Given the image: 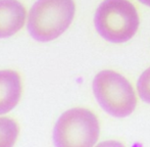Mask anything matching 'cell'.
Instances as JSON below:
<instances>
[{
  "instance_id": "cell-6",
  "label": "cell",
  "mask_w": 150,
  "mask_h": 147,
  "mask_svg": "<svg viewBox=\"0 0 150 147\" xmlns=\"http://www.w3.org/2000/svg\"><path fill=\"white\" fill-rule=\"evenodd\" d=\"M22 95V81L16 72L0 71V114L9 112L18 105Z\"/></svg>"
},
{
  "instance_id": "cell-3",
  "label": "cell",
  "mask_w": 150,
  "mask_h": 147,
  "mask_svg": "<svg viewBox=\"0 0 150 147\" xmlns=\"http://www.w3.org/2000/svg\"><path fill=\"white\" fill-rule=\"evenodd\" d=\"M93 92L99 105L112 117H128L136 108L137 98L132 85L117 72L102 71L97 74Z\"/></svg>"
},
{
  "instance_id": "cell-9",
  "label": "cell",
  "mask_w": 150,
  "mask_h": 147,
  "mask_svg": "<svg viewBox=\"0 0 150 147\" xmlns=\"http://www.w3.org/2000/svg\"><path fill=\"white\" fill-rule=\"evenodd\" d=\"M139 1H140L141 3L145 4V5H147V6H149V7H150V0H139Z\"/></svg>"
},
{
  "instance_id": "cell-5",
  "label": "cell",
  "mask_w": 150,
  "mask_h": 147,
  "mask_svg": "<svg viewBox=\"0 0 150 147\" xmlns=\"http://www.w3.org/2000/svg\"><path fill=\"white\" fill-rule=\"evenodd\" d=\"M26 20V9L18 0H0V39L18 33Z\"/></svg>"
},
{
  "instance_id": "cell-8",
  "label": "cell",
  "mask_w": 150,
  "mask_h": 147,
  "mask_svg": "<svg viewBox=\"0 0 150 147\" xmlns=\"http://www.w3.org/2000/svg\"><path fill=\"white\" fill-rule=\"evenodd\" d=\"M139 95L144 102L150 104V68L144 71L137 83Z\"/></svg>"
},
{
  "instance_id": "cell-7",
  "label": "cell",
  "mask_w": 150,
  "mask_h": 147,
  "mask_svg": "<svg viewBox=\"0 0 150 147\" xmlns=\"http://www.w3.org/2000/svg\"><path fill=\"white\" fill-rule=\"evenodd\" d=\"M18 135V124L9 117H0V146H12Z\"/></svg>"
},
{
  "instance_id": "cell-4",
  "label": "cell",
  "mask_w": 150,
  "mask_h": 147,
  "mask_svg": "<svg viewBox=\"0 0 150 147\" xmlns=\"http://www.w3.org/2000/svg\"><path fill=\"white\" fill-rule=\"evenodd\" d=\"M99 137L98 119L86 108H71L60 115L53 131L55 146H93Z\"/></svg>"
},
{
  "instance_id": "cell-1",
  "label": "cell",
  "mask_w": 150,
  "mask_h": 147,
  "mask_svg": "<svg viewBox=\"0 0 150 147\" xmlns=\"http://www.w3.org/2000/svg\"><path fill=\"white\" fill-rule=\"evenodd\" d=\"M75 9L74 0H37L29 14V33L39 42L56 39L71 24Z\"/></svg>"
},
{
  "instance_id": "cell-2",
  "label": "cell",
  "mask_w": 150,
  "mask_h": 147,
  "mask_svg": "<svg viewBox=\"0 0 150 147\" xmlns=\"http://www.w3.org/2000/svg\"><path fill=\"white\" fill-rule=\"evenodd\" d=\"M97 32L106 41L124 43L132 39L139 28V16L128 0H104L95 13Z\"/></svg>"
}]
</instances>
